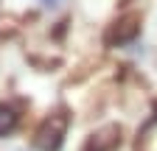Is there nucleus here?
I'll return each instance as SVG.
<instances>
[{"instance_id": "obj_1", "label": "nucleus", "mask_w": 157, "mask_h": 151, "mask_svg": "<svg viewBox=\"0 0 157 151\" xmlns=\"http://www.w3.org/2000/svg\"><path fill=\"white\" fill-rule=\"evenodd\" d=\"M67 126H70L67 112H53V115H48L42 120V126L36 129V134H34V145L39 151H59Z\"/></svg>"}, {"instance_id": "obj_2", "label": "nucleus", "mask_w": 157, "mask_h": 151, "mask_svg": "<svg viewBox=\"0 0 157 151\" xmlns=\"http://www.w3.org/2000/svg\"><path fill=\"white\" fill-rule=\"evenodd\" d=\"M137 34H140V17H137V14H124L121 20L112 25V31H109V42L124 45V42H132Z\"/></svg>"}, {"instance_id": "obj_3", "label": "nucleus", "mask_w": 157, "mask_h": 151, "mask_svg": "<svg viewBox=\"0 0 157 151\" xmlns=\"http://www.w3.org/2000/svg\"><path fill=\"white\" fill-rule=\"evenodd\" d=\"M118 145H121V129L115 123L101 126L93 134V140H90V151H115Z\"/></svg>"}, {"instance_id": "obj_4", "label": "nucleus", "mask_w": 157, "mask_h": 151, "mask_svg": "<svg viewBox=\"0 0 157 151\" xmlns=\"http://www.w3.org/2000/svg\"><path fill=\"white\" fill-rule=\"evenodd\" d=\"M137 151H157V118L149 120L137 137Z\"/></svg>"}, {"instance_id": "obj_5", "label": "nucleus", "mask_w": 157, "mask_h": 151, "mask_svg": "<svg viewBox=\"0 0 157 151\" xmlns=\"http://www.w3.org/2000/svg\"><path fill=\"white\" fill-rule=\"evenodd\" d=\"M14 126H17V115H14V109L6 106V104H0V137L11 134Z\"/></svg>"}, {"instance_id": "obj_6", "label": "nucleus", "mask_w": 157, "mask_h": 151, "mask_svg": "<svg viewBox=\"0 0 157 151\" xmlns=\"http://www.w3.org/2000/svg\"><path fill=\"white\" fill-rule=\"evenodd\" d=\"M42 6H56V0H39Z\"/></svg>"}]
</instances>
